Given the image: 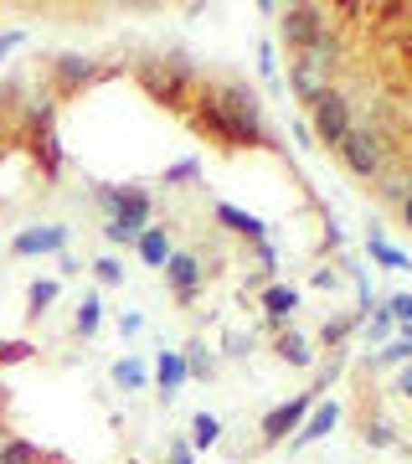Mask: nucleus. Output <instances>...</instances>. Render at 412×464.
I'll return each instance as SVG.
<instances>
[{
    "instance_id": "nucleus-1",
    "label": "nucleus",
    "mask_w": 412,
    "mask_h": 464,
    "mask_svg": "<svg viewBox=\"0 0 412 464\" xmlns=\"http://www.w3.org/2000/svg\"><path fill=\"white\" fill-rule=\"evenodd\" d=\"M196 124L206 134H216L222 145H263V103L258 93L243 83V78H216V83L201 88V109Z\"/></svg>"
},
{
    "instance_id": "nucleus-2",
    "label": "nucleus",
    "mask_w": 412,
    "mask_h": 464,
    "mask_svg": "<svg viewBox=\"0 0 412 464\" xmlns=\"http://www.w3.org/2000/svg\"><path fill=\"white\" fill-rule=\"evenodd\" d=\"M340 57H346V47H340V36H335V32H325L320 42H310L304 52H294V63H289V88H294V93H299L304 103H310V99H320L325 88H335Z\"/></svg>"
},
{
    "instance_id": "nucleus-3",
    "label": "nucleus",
    "mask_w": 412,
    "mask_h": 464,
    "mask_svg": "<svg viewBox=\"0 0 412 464\" xmlns=\"http://www.w3.org/2000/svg\"><path fill=\"white\" fill-rule=\"evenodd\" d=\"M134 72H139V83H145V93H149L155 103H181L186 88H191V78H196V67H191V57H186V52L145 57Z\"/></svg>"
},
{
    "instance_id": "nucleus-4",
    "label": "nucleus",
    "mask_w": 412,
    "mask_h": 464,
    "mask_svg": "<svg viewBox=\"0 0 412 464\" xmlns=\"http://www.w3.org/2000/svg\"><path fill=\"white\" fill-rule=\"evenodd\" d=\"M335 155L346 160V170L356 176V181H377L381 170H387V140H381V130H356L335 145Z\"/></svg>"
},
{
    "instance_id": "nucleus-5",
    "label": "nucleus",
    "mask_w": 412,
    "mask_h": 464,
    "mask_svg": "<svg viewBox=\"0 0 412 464\" xmlns=\"http://www.w3.org/2000/svg\"><path fill=\"white\" fill-rule=\"evenodd\" d=\"M350 130H356V119H350V99L340 93V88H325L320 99H310V134L320 140V145L335 150Z\"/></svg>"
},
{
    "instance_id": "nucleus-6",
    "label": "nucleus",
    "mask_w": 412,
    "mask_h": 464,
    "mask_svg": "<svg viewBox=\"0 0 412 464\" xmlns=\"http://www.w3.org/2000/svg\"><path fill=\"white\" fill-rule=\"evenodd\" d=\"M149 227V191H139V186H119V207L114 217L103 222V237L109 243H139V232Z\"/></svg>"
},
{
    "instance_id": "nucleus-7",
    "label": "nucleus",
    "mask_w": 412,
    "mask_h": 464,
    "mask_svg": "<svg viewBox=\"0 0 412 464\" xmlns=\"http://www.w3.org/2000/svg\"><path fill=\"white\" fill-rule=\"evenodd\" d=\"M325 32H330V26H325V11H320V5H279V36L294 52H304L310 42H320Z\"/></svg>"
},
{
    "instance_id": "nucleus-8",
    "label": "nucleus",
    "mask_w": 412,
    "mask_h": 464,
    "mask_svg": "<svg viewBox=\"0 0 412 464\" xmlns=\"http://www.w3.org/2000/svg\"><path fill=\"white\" fill-rule=\"evenodd\" d=\"M103 67L99 57H82V52H62V57H52V83L57 93H82L88 83H99Z\"/></svg>"
},
{
    "instance_id": "nucleus-9",
    "label": "nucleus",
    "mask_w": 412,
    "mask_h": 464,
    "mask_svg": "<svg viewBox=\"0 0 412 464\" xmlns=\"http://www.w3.org/2000/svg\"><path fill=\"white\" fill-rule=\"evenodd\" d=\"M314 408V392H304V398H294V402H279L273 413L263 418V444H283L289 433H299V423H304V413Z\"/></svg>"
},
{
    "instance_id": "nucleus-10",
    "label": "nucleus",
    "mask_w": 412,
    "mask_h": 464,
    "mask_svg": "<svg viewBox=\"0 0 412 464\" xmlns=\"http://www.w3.org/2000/svg\"><path fill=\"white\" fill-rule=\"evenodd\" d=\"M201 274H206V268H201L196 253H170V258H165V284L176 289V299H181V304H191V299H196Z\"/></svg>"
},
{
    "instance_id": "nucleus-11",
    "label": "nucleus",
    "mask_w": 412,
    "mask_h": 464,
    "mask_svg": "<svg viewBox=\"0 0 412 464\" xmlns=\"http://www.w3.org/2000/svg\"><path fill=\"white\" fill-rule=\"evenodd\" d=\"M67 248V227H32V232H16L11 253L32 258V253H62Z\"/></svg>"
},
{
    "instance_id": "nucleus-12",
    "label": "nucleus",
    "mask_w": 412,
    "mask_h": 464,
    "mask_svg": "<svg viewBox=\"0 0 412 464\" xmlns=\"http://www.w3.org/2000/svg\"><path fill=\"white\" fill-rule=\"evenodd\" d=\"M335 423H340V408H335V402H320V408H314V413L299 423V433L289 439V449H304V444H314V439H325Z\"/></svg>"
},
{
    "instance_id": "nucleus-13",
    "label": "nucleus",
    "mask_w": 412,
    "mask_h": 464,
    "mask_svg": "<svg viewBox=\"0 0 412 464\" xmlns=\"http://www.w3.org/2000/svg\"><path fill=\"white\" fill-rule=\"evenodd\" d=\"M263 310H268V325L283 331V320L299 310V289H289V284H268L263 289Z\"/></svg>"
},
{
    "instance_id": "nucleus-14",
    "label": "nucleus",
    "mask_w": 412,
    "mask_h": 464,
    "mask_svg": "<svg viewBox=\"0 0 412 464\" xmlns=\"http://www.w3.org/2000/svg\"><path fill=\"white\" fill-rule=\"evenodd\" d=\"M216 222H222L227 232H237V237H247V243H263V232H268L253 212H237V207H227V201L216 207Z\"/></svg>"
},
{
    "instance_id": "nucleus-15",
    "label": "nucleus",
    "mask_w": 412,
    "mask_h": 464,
    "mask_svg": "<svg viewBox=\"0 0 412 464\" xmlns=\"http://www.w3.org/2000/svg\"><path fill=\"white\" fill-rule=\"evenodd\" d=\"M134 248H139V258H145L149 268H165V258H170V232H165V227H145Z\"/></svg>"
},
{
    "instance_id": "nucleus-16",
    "label": "nucleus",
    "mask_w": 412,
    "mask_h": 464,
    "mask_svg": "<svg viewBox=\"0 0 412 464\" xmlns=\"http://www.w3.org/2000/svg\"><path fill=\"white\" fill-rule=\"evenodd\" d=\"M377 197L387 201V207H402V201L412 197V170H381L377 176Z\"/></svg>"
},
{
    "instance_id": "nucleus-17",
    "label": "nucleus",
    "mask_w": 412,
    "mask_h": 464,
    "mask_svg": "<svg viewBox=\"0 0 412 464\" xmlns=\"http://www.w3.org/2000/svg\"><path fill=\"white\" fill-rule=\"evenodd\" d=\"M155 377H160V392H165V398H176V387L186 382L181 351H160V362H155Z\"/></svg>"
},
{
    "instance_id": "nucleus-18",
    "label": "nucleus",
    "mask_w": 412,
    "mask_h": 464,
    "mask_svg": "<svg viewBox=\"0 0 412 464\" xmlns=\"http://www.w3.org/2000/svg\"><path fill=\"white\" fill-rule=\"evenodd\" d=\"M0 464H42V449L32 439H0Z\"/></svg>"
},
{
    "instance_id": "nucleus-19",
    "label": "nucleus",
    "mask_w": 412,
    "mask_h": 464,
    "mask_svg": "<svg viewBox=\"0 0 412 464\" xmlns=\"http://www.w3.org/2000/svg\"><path fill=\"white\" fill-rule=\"evenodd\" d=\"M279 356H283L289 366H310V362H314L310 341H304L299 331H283V335H279Z\"/></svg>"
},
{
    "instance_id": "nucleus-20",
    "label": "nucleus",
    "mask_w": 412,
    "mask_h": 464,
    "mask_svg": "<svg viewBox=\"0 0 412 464\" xmlns=\"http://www.w3.org/2000/svg\"><path fill=\"white\" fill-rule=\"evenodd\" d=\"M181 362H186V377H201V382H206V377L216 372V356H212L206 346H201V341H191V346H186Z\"/></svg>"
},
{
    "instance_id": "nucleus-21",
    "label": "nucleus",
    "mask_w": 412,
    "mask_h": 464,
    "mask_svg": "<svg viewBox=\"0 0 412 464\" xmlns=\"http://www.w3.org/2000/svg\"><path fill=\"white\" fill-rule=\"evenodd\" d=\"M114 382H119V387H129V392H139V387L149 382V372H145V362L124 356V362H114Z\"/></svg>"
},
{
    "instance_id": "nucleus-22",
    "label": "nucleus",
    "mask_w": 412,
    "mask_h": 464,
    "mask_svg": "<svg viewBox=\"0 0 412 464\" xmlns=\"http://www.w3.org/2000/svg\"><path fill=\"white\" fill-rule=\"evenodd\" d=\"M216 439H222V423H216L212 413H196V418H191V444H196V449H212Z\"/></svg>"
},
{
    "instance_id": "nucleus-23",
    "label": "nucleus",
    "mask_w": 412,
    "mask_h": 464,
    "mask_svg": "<svg viewBox=\"0 0 412 464\" xmlns=\"http://www.w3.org/2000/svg\"><path fill=\"white\" fill-rule=\"evenodd\" d=\"M36 155H42L47 176H57V170H62V150H57V134H52V130H36Z\"/></svg>"
},
{
    "instance_id": "nucleus-24",
    "label": "nucleus",
    "mask_w": 412,
    "mask_h": 464,
    "mask_svg": "<svg viewBox=\"0 0 412 464\" xmlns=\"http://www.w3.org/2000/svg\"><path fill=\"white\" fill-rule=\"evenodd\" d=\"M99 320H103V299L88 295L78 304V320H72V325H78V335H93V331H99Z\"/></svg>"
},
{
    "instance_id": "nucleus-25",
    "label": "nucleus",
    "mask_w": 412,
    "mask_h": 464,
    "mask_svg": "<svg viewBox=\"0 0 412 464\" xmlns=\"http://www.w3.org/2000/svg\"><path fill=\"white\" fill-rule=\"evenodd\" d=\"M366 248H371V258H377V264H387V268H412L407 253H397L392 243L381 237V232H371V243H366Z\"/></svg>"
},
{
    "instance_id": "nucleus-26",
    "label": "nucleus",
    "mask_w": 412,
    "mask_h": 464,
    "mask_svg": "<svg viewBox=\"0 0 412 464\" xmlns=\"http://www.w3.org/2000/svg\"><path fill=\"white\" fill-rule=\"evenodd\" d=\"M52 299H57V284H52V279H36L32 289H26V304H32V315H47Z\"/></svg>"
},
{
    "instance_id": "nucleus-27",
    "label": "nucleus",
    "mask_w": 412,
    "mask_h": 464,
    "mask_svg": "<svg viewBox=\"0 0 412 464\" xmlns=\"http://www.w3.org/2000/svg\"><path fill=\"white\" fill-rule=\"evenodd\" d=\"M361 439H366V444H371V449H392V444H397V433L387 429V423H371V418H366Z\"/></svg>"
},
{
    "instance_id": "nucleus-28",
    "label": "nucleus",
    "mask_w": 412,
    "mask_h": 464,
    "mask_svg": "<svg viewBox=\"0 0 412 464\" xmlns=\"http://www.w3.org/2000/svg\"><path fill=\"white\" fill-rule=\"evenodd\" d=\"M201 176V160H176V166L165 170V186H181V181H196Z\"/></svg>"
},
{
    "instance_id": "nucleus-29",
    "label": "nucleus",
    "mask_w": 412,
    "mask_h": 464,
    "mask_svg": "<svg viewBox=\"0 0 412 464\" xmlns=\"http://www.w3.org/2000/svg\"><path fill=\"white\" fill-rule=\"evenodd\" d=\"M93 274H99V284H124V264H119V258H99Z\"/></svg>"
},
{
    "instance_id": "nucleus-30",
    "label": "nucleus",
    "mask_w": 412,
    "mask_h": 464,
    "mask_svg": "<svg viewBox=\"0 0 412 464\" xmlns=\"http://www.w3.org/2000/svg\"><path fill=\"white\" fill-rule=\"evenodd\" d=\"M350 325H356V315H340V320H330V325H325V346H340V341L350 335Z\"/></svg>"
},
{
    "instance_id": "nucleus-31",
    "label": "nucleus",
    "mask_w": 412,
    "mask_h": 464,
    "mask_svg": "<svg viewBox=\"0 0 412 464\" xmlns=\"http://www.w3.org/2000/svg\"><path fill=\"white\" fill-rule=\"evenodd\" d=\"M392 362H412V351L402 346V341H392V346L381 351V356H371V366H392Z\"/></svg>"
},
{
    "instance_id": "nucleus-32",
    "label": "nucleus",
    "mask_w": 412,
    "mask_h": 464,
    "mask_svg": "<svg viewBox=\"0 0 412 464\" xmlns=\"http://www.w3.org/2000/svg\"><path fill=\"white\" fill-rule=\"evenodd\" d=\"M387 315L402 320V325H412V295H397L392 304H387Z\"/></svg>"
},
{
    "instance_id": "nucleus-33",
    "label": "nucleus",
    "mask_w": 412,
    "mask_h": 464,
    "mask_svg": "<svg viewBox=\"0 0 412 464\" xmlns=\"http://www.w3.org/2000/svg\"><path fill=\"white\" fill-rule=\"evenodd\" d=\"M258 72H263L268 83L279 78V63H273V47H268V42H263V47H258Z\"/></svg>"
},
{
    "instance_id": "nucleus-34",
    "label": "nucleus",
    "mask_w": 412,
    "mask_h": 464,
    "mask_svg": "<svg viewBox=\"0 0 412 464\" xmlns=\"http://www.w3.org/2000/svg\"><path fill=\"white\" fill-rule=\"evenodd\" d=\"M253 351V335H243V331H227V356H247Z\"/></svg>"
},
{
    "instance_id": "nucleus-35",
    "label": "nucleus",
    "mask_w": 412,
    "mask_h": 464,
    "mask_svg": "<svg viewBox=\"0 0 412 464\" xmlns=\"http://www.w3.org/2000/svg\"><path fill=\"white\" fill-rule=\"evenodd\" d=\"M93 197H99V207L109 217H114V207H119V186H93Z\"/></svg>"
},
{
    "instance_id": "nucleus-36",
    "label": "nucleus",
    "mask_w": 412,
    "mask_h": 464,
    "mask_svg": "<svg viewBox=\"0 0 412 464\" xmlns=\"http://www.w3.org/2000/svg\"><path fill=\"white\" fill-rule=\"evenodd\" d=\"M387 331H392V315H387V310H377V315H371V325H366V335H371V341H381Z\"/></svg>"
},
{
    "instance_id": "nucleus-37",
    "label": "nucleus",
    "mask_w": 412,
    "mask_h": 464,
    "mask_svg": "<svg viewBox=\"0 0 412 464\" xmlns=\"http://www.w3.org/2000/svg\"><path fill=\"white\" fill-rule=\"evenodd\" d=\"M21 356H32L26 341H5V346H0V362H21Z\"/></svg>"
},
{
    "instance_id": "nucleus-38",
    "label": "nucleus",
    "mask_w": 412,
    "mask_h": 464,
    "mask_svg": "<svg viewBox=\"0 0 412 464\" xmlns=\"http://www.w3.org/2000/svg\"><path fill=\"white\" fill-rule=\"evenodd\" d=\"M170 464H191V444H170Z\"/></svg>"
},
{
    "instance_id": "nucleus-39",
    "label": "nucleus",
    "mask_w": 412,
    "mask_h": 464,
    "mask_svg": "<svg viewBox=\"0 0 412 464\" xmlns=\"http://www.w3.org/2000/svg\"><path fill=\"white\" fill-rule=\"evenodd\" d=\"M16 42H21V32H5V36H0V57H5V52H16Z\"/></svg>"
},
{
    "instance_id": "nucleus-40",
    "label": "nucleus",
    "mask_w": 412,
    "mask_h": 464,
    "mask_svg": "<svg viewBox=\"0 0 412 464\" xmlns=\"http://www.w3.org/2000/svg\"><path fill=\"white\" fill-rule=\"evenodd\" d=\"M397 392H402V398H412V366L402 372V377H397Z\"/></svg>"
},
{
    "instance_id": "nucleus-41",
    "label": "nucleus",
    "mask_w": 412,
    "mask_h": 464,
    "mask_svg": "<svg viewBox=\"0 0 412 464\" xmlns=\"http://www.w3.org/2000/svg\"><path fill=\"white\" fill-rule=\"evenodd\" d=\"M397 217H402V227H407V232H412V197H407V201H402V207H397Z\"/></svg>"
},
{
    "instance_id": "nucleus-42",
    "label": "nucleus",
    "mask_w": 412,
    "mask_h": 464,
    "mask_svg": "<svg viewBox=\"0 0 412 464\" xmlns=\"http://www.w3.org/2000/svg\"><path fill=\"white\" fill-rule=\"evenodd\" d=\"M402 346H407V351H412V325H407V331H402Z\"/></svg>"
},
{
    "instance_id": "nucleus-43",
    "label": "nucleus",
    "mask_w": 412,
    "mask_h": 464,
    "mask_svg": "<svg viewBox=\"0 0 412 464\" xmlns=\"http://www.w3.org/2000/svg\"><path fill=\"white\" fill-rule=\"evenodd\" d=\"M0 398H5V387H0Z\"/></svg>"
},
{
    "instance_id": "nucleus-44",
    "label": "nucleus",
    "mask_w": 412,
    "mask_h": 464,
    "mask_svg": "<svg viewBox=\"0 0 412 464\" xmlns=\"http://www.w3.org/2000/svg\"><path fill=\"white\" fill-rule=\"evenodd\" d=\"M129 464H139V459H129Z\"/></svg>"
}]
</instances>
